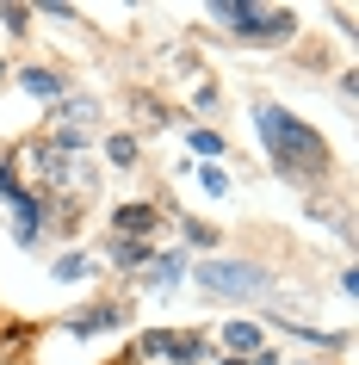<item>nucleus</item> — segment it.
Listing matches in <instances>:
<instances>
[{
    "mask_svg": "<svg viewBox=\"0 0 359 365\" xmlns=\"http://www.w3.org/2000/svg\"><path fill=\"white\" fill-rule=\"evenodd\" d=\"M112 242H143V235L155 230V211L149 205H118V217H112Z\"/></svg>",
    "mask_w": 359,
    "mask_h": 365,
    "instance_id": "6e6552de",
    "label": "nucleus"
},
{
    "mask_svg": "<svg viewBox=\"0 0 359 365\" xmlns=\"http://www.w3.org/2000/svg\"><path fill=\"white\" fill-rule=\"evenodd\" d=\"M192 155H205V161H223V136L198 124V130H192Z\"/></svg>",
    "mask_w": 359,
    "mask_h": 365,
    "instance_id": "4468645a",
    "label": "nucleus"
},
{
    "mask_svg": "<svg viewBox=\"0 0 359 365\" xmlns=\"http://www.w3.org/2000/svg\"><path fill=\"white\" fill-rule=\"evenodd\" d=\"M192 279H198L205 297H223V304H254V297H266V285H273L266 267H254V260H223V254H211Z\"/></svg>",
    "mask_w": 359,
    "mask_h": 365,
    "instance_id": "7ed1b4c3",
    "label": "nucleus"
},
{
    "mask_svg": "<svg viewBox=\"0 0 359 365\" xmlns=\"http://www.w3.org/2000/svg\"><path fill=\"white\" fill-rule=\"evenodd\" d=\"M112 260H118V267H143L149 248H143V242H112Z\"/></svg>",
    "mask_w": 359,
    "mask_h": 365,
    "instance_id": "dca6fc26",
    "label": "nucleus"
},
{
    "mask_svg": "<svg viewBox=\"0 0 359 365\" xmlns=\"http://www.w3.org/2000/svg\"><path fill=\"white\" fill-rule=\"evenodd\" d=\"M180 272H186V260H180V254H161V260H155V267L143 272V279H149V285H173Z\"/></svg>",
    "mask_w": 359,
    "mask_h": 365,
    "instance_id": "ddd939ff",
    "label": "nucleus"
},
{
    "mask_svg": "<svg viewBox=\"0 0 359 365\" xmlns=\"http://www.w3.org/2000/svg\"><path fill=\"white\" fill-rule=\"evenodd\" d=\"M223 346L236 353V359H254L266 341H261V328H254V322H223Z\"/></svg>",
    "mask_w": 359,
    "mask_h": 365,
    "instance_id": "9d476101",
    "label": "nucleus"
},
{
    "mask_svg": "<svg viewBox=\"0 0 359 365\" xmlns=\"http://www.w3.org/2000/svg\"><path fill=\"white\" fill-rule=\"evenodd\" d=\"M211 19L242 43H291L298 13L291 6H242V0H211Z\"/></svg>",
    "mask_w": 359,
    "mask_h": 365,
    "instance_id": "f03ea898",
    "label": "nucleus"
},
{
    "mask_svg": "<svg viewBox=\"0 0 359 365\" xmlns=\"http://www.w3.org/2000/svg\"><path fill=\"white\" fill-rule=\"evenodd\" d=\"M254 130H261V149L266 161L285 173V180H322L328 173V143L316 136V124H303L298 112H285V106H273V99H261L254 106Z\"/></svg>",
    "mask_w": 359,
    "mask_h": 365,
    "instance_id": "f257e3e1",
    "label": "nucleus"
},
{
    "mask_svg": "<svg viewBox=\"0 0 359 365\" xmlns=\"http://www.w3.org/2000/svg\"><path fill=\"white\" fill-rule=\"evenodd\" d=\"M106 161H112V168H131L136 161V136H112V143H106Z\"/></svg>",
    "mask_w": 359,
    "mask_h": 365,
    "instance_id": "2eb2a0df",
    "label": "nucleus"
},
{
    "mask_svg": "<svg viewBox=\"0 0 359 365\" xmlns=\"http://www.w3.org/2000/svg\"><path fill=\"white\" fill-rule=\"evenodd\" d=\"M118 322H131L124 304H93V309H81V316H69V334H75V341H93V334H106V328H118Z\"/></svg>",
    "mask_w": 359,
    "mask_h": 365,
    "instance_id": "423d86ee",
    "label": "nucleus"
},
{
    "mask_svg": "<svg viewBox=\"0 0 359 365\" xmlns=\"http://www.w3.org/2000/svg\"><path fill=\"white\" fill-rule=\"evenodd\" d=\"M19 192H25V186H19V180H13V173H6V168H0V198L13 205V198H19Z\"/></svg>",
    "mask_w": 359,
    "mask_h": 365,
    "instance_id": "a211bd4d",
    "label": "nucleus"
},
{
    "mask_svg": "<svg viewBox=\"0 0 359 365\" xmlns=\"http://www.w3.org/2000/svg\"><path fill=\"white\" fill-rule=\"evenodd\" d=\"M13 235H19V248H31L44 235V205H38V192H19L13 198Z\"/></svg>",
    "mask_w": 359,
    "mask_h": 365,
    "instance_id": "0eeeda50",
    "label": "nucleus"
},
{
    "mask_svg": "<svg viewBox=\"0 0 359 365\" xmlns=\"http://www.w3.org/2000/svg\"><path fill=\"white\" fill-rule=\"evenodd\" d=\"M186 173H198V186H205L211 198H223V192H229V173H223V161H198V168H186Z\"/></svg>",
    "mask_w": 359,
    "mask_h": 365,
    "instance_id": "f8f14e48",
    "label": "nucleus"
},
{
    "mask_svg": "<svg viewBox=\"0 0 359 365\" xmlns=\"http://www.w3.org/2000/svg\"><path fill=\"white\" fill-rule=\"evenodd\" d=\"M248 365H279V353H273V346H261V353H254Z\"/></svg>",
    "mask_w": 359,
    "mask_h": 365,
    "instance_id": "6ab92c4d",
    "label": "nucleus"
},
{
    "mask_svg": "<svg viewBox=\"0 0 359 365\" xmlns=\"http://www.w3.org/2000/svg\"><path fill=\"white\" fill-rule=\"evenodd\" d=\"M19 87H25L31 99H62V93H69V87H62V75H50V68H25Z\"/></svg>",
    "mask_w": 359,
    "mask_h": 365,
    "instance_id": "9b49d317",
    "label": "nucleus"
},
{
    "mask_svg": "<svg viewBox=\"0 0 359 365\" xmlns=\"http://www.w3.org/2000/svg\"><path fill=\"white\" fill-rule=\"evenodd\" d=\"M38 168L50 173V186H62V192H75V198H93V168H87L75 149L44 143V149H38Z\"/></svg>",
    "mask_w": 359,
    "mask_h": 365,
    "instance_id": "20e7f679",
    "label": "nucleus"
},
{
    "mask_svg": "<svg viewBox=\"0 0 359 365\" xmlns=\"http://www.w3.org/2000/svg\"><path fill=\"white\" fill-rule=\"evenodd\" d=\"M93 124H99V99H93V93L62 99V112H56V143H62V149H81V143L93 136Z\"/></svg>",
    "mask_w": 359,
    "mask_h": 365,
    "instance_id": "39448f33",
    "label": "nucleus"
},
{
    "mask_svg": "<svg viewBox=\"0 0 359 365\" xmlns=\"http://www.w3.org/2000/svg\"><path fill=\"white\" fill-rule=\"evenodd\" d=\"M168 353H173L180 365H192V359H198V341H192V334H180V341H168Z\"/></svg>",
    "mask_w": 359,
    "mask_h": 365,
    "instance_id": "f3484780",
    "label": "nucleus"
},
{
    "mask_svg": "<svg viewBox=\"0 0 359 365\" xmlns=\"http://www.w3.org/2000/svg\"><path fill=\"white\" fill-rule=\"evenodd\" d=\"M87 272H93V254H81V248H69V254L50 260V279H56V285H81Z\"/></svg>",
    "mask_w": 359,
    "mask_h": 365,
    "instance_id": "1a4fd4ad",
    "label": "nucleus"
}]
</instances>
